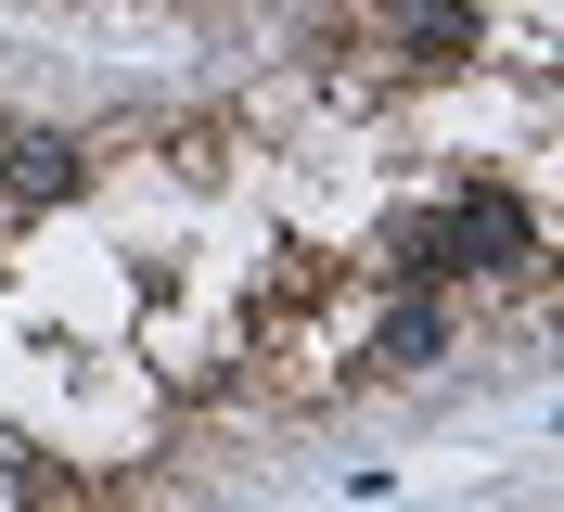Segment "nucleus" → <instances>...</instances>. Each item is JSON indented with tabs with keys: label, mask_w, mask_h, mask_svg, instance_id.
I'll list each match as a JSON object with an SVG mask.
<instances>
[{
	"label": "nucleus",
	"mask_w": 564,
	"mask_h": 512,
	"mask_svg": "<svg viewBox=\"0 0 564 512\" xmlns=\"http://www.w3.org/2000/svg\"><path fill=\"white\" fill-rule=\"evenodd\" d=\"M90 179V154H77L65 129H13L0 141V231H26V218H52V205Z\"/></svg>",
	"instance_id": "1"
},
{
	"label": "nucleus",
	"mask_w": 564,
	"mask_h": 512,
	"mask_svg": "<svg viewBox=\"0 0 564 512\" xmlns=\"http://www.w3.org/2000/svg\"><path fill=\"white\" fill-rule=\"evenodd\" d=\"M527 257V205H500V193H462L449 205V231L423 243L411 270H513Z\"/></svg>",
	"instance_id": "2"
},
{
	"label": "nucleus",
	"mask_w": 564,
	"mask_h": 512,
	"mask_svg": "<svg viewBox=\"0 0 564 512\" xmlns=\"http://www.w3.org/2000/svg\"><path fill=\"white\" fill-rule=\"evenodd\" d=\"M372 359H386V372H436V359H449V307H436V295L386 307V334H372Z\"/></svg>",
	"instance_id": "3"
},
{
	"label": "nucleus",
	"mask_w": 564,
	"mask_h": 512,
	"mask_svg": "<svg viewBox=\"0 0 564 512\" xmlns=\"http://www.w3.org/2000/svg\"><path fill=\"white\" fill-rule=\"evenodd\" d=\"M386 13L423 39V52H475V13H462V0H386Z\"/></svg>",
	"instance_id": "4"
}]
</instances>
